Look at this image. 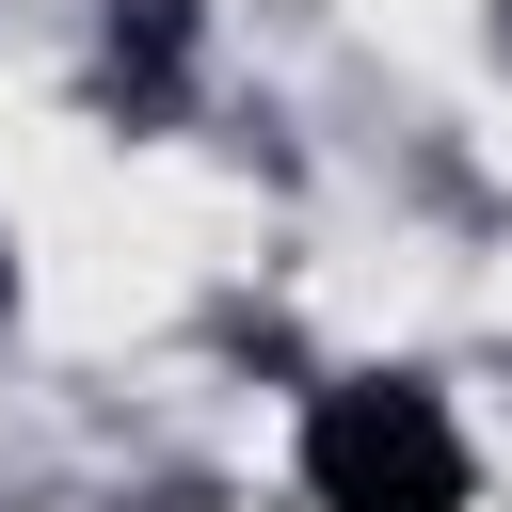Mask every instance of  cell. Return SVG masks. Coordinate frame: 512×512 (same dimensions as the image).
Wrapping results in <instances>:
<instances>
[{"instance_id": "1", "label": "cell", "mask_w": 512, "mask_h": 512, "mask_svg": "<svg viewBox=\"0 0 512 512\" xmlns=\"http://www.w3.org/2000/svg\"><path fill=\"white\" fill-rule=\"evenodd\" d=\"M304 512H480V448L416 368H352L304 400Z\"/></svg>"}, {"instance_id": "2", "label": "cell", "mask_w": 512, "mask_h": 512, "mask_svg": "<svg viewBox=\"0 0 512 512\" xmlns=\"http://www.w3.org/2000/svg\"><path fill=\"white\" fill-rule=\"evenodd\" d=\"M96 32H112V96L128 112H160L192 80V0H96Z\"/></svg>"}, {"instance_id": "3", "label": "cell", "mask_w": 512, "mask_h": 512, "mask_svg": "<svg viewBox=\"0 0 512 512\" xmlns=\"http://www.w3.org/2000/svg\"><path fill=\"white\" fill-rule=\"evenodd\" d=\"M0 304H16V240H0Z\"/></svg>"}, {"instance_id": "4", "label": "cell", "mask_w": 512, "mask_h": 512, "mask_svg": "<svg viewBox=\"0 0 512 512\" xmlns=\"http://www.w3.org/2000/svg\"><path fill=\"white\" fill-rule=\"evenodd\" d=\"M496 48H512V0H496Z\"/></svg>"}]
</instances>
